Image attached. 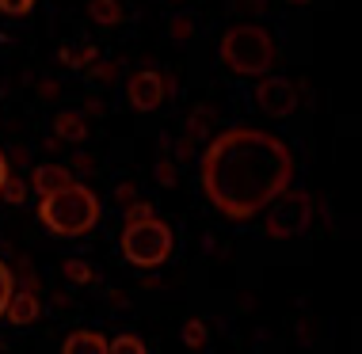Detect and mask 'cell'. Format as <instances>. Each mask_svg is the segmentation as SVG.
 I'll return each mask as SVG.
<instances>
[{"label": "cell", "mask_w": 362, "mask_h": 354, "mask_svg": "<svg viewBox=\"0 0 362 354\" xmlns=\"http://www.w3.org/2000/svg\"><path fill=\"white\" fill-rule=\"evenodd\" d=\"M172 92V81L160 73L156 65H141L130 73V81H126V103L134 107V111L149 114L156 107L164 103V95Z\"/></svg>", "instance_id": "8992f818"}, {"label": "cell", "mask_w": 362, "mask_h": 354, "mask_svg": "<svg viewBox=\"0 0 362 354\" xmlns=\"http://www.w3.org/2000/svg\"><path fill=\"white\" fill-rule=\"evenodd\" d=\"M119 252L130 267L138 271H153L164 267L175 252V232L164 218H141V221H126V229L119 236Z\"/></svg>", "instance_id": "277c9868"}, {"label": "cell", "mask_w": 362, "mask_h": 354, "mask_svg": "<svg viewBox=\"0 0 362 354\" xmlns=\"http://www.w3.org/2000/svg\"><path fill=\"white\" fill-rule=\"evenodd\" d=\"M76 175L65 168V164H35L31 168V175H27V187H31V194H50V191H57V187H65V183H73Z\"/></svg>", "instance_id": "ba28073f"}, {"label": "cell", "mask_w": 362, "mask_h": 354, "mask_svg": "<svg viewBox=\"0 0 362 354\" xmlns=\"http://www.w3.org/2000/svg\"><path fill=\"white\" fill-rule=\"evenodd\" d=\"M168 35H172V42H187V38L194 35L191 16H175V19H172V27H168Z\"/></svg>", "instance_id": "603a6c76"}, {"label": "cell", "mask_w": 362, "mask_h": 354, "mask_svg": "<svg viewBox=\"0 0 362 354\" xmlns=\"http://www.w3.org/2000/svg\"><path fill=\"white\" fill-rule=\"evenodd\" d=\"M95 168V160L88 153H76V172H92Z\"/></svg>", "instance_id": "4316f807"}, {"label": "cell", "mask_w": 362, "mask_h": 354, "mask_svg": "<svg viewBox=\"0 0 362 354\" xmlns=\"http://www.w3.org/2000/svg\"><path fill=\"white\" fill-rule=\"evenodd\" d=\"M298 175V156L279 134L263 126H225L210 134L199 156L202 194L225 221H252Z\"/></svg>", "instance_id": "6da1fadb"}, {"label": "cell", "mask_w": 362, "mask_h": 354, "mask_svg": "<svg viewBox=\"0 0 362 354\" xmlns=\"http://www.w3.org/2000/svg\"><path fill=\"white\" fill-rule=\"evenodd\" d=\"M62 354H107V339L100 331H73L62 343Z\"/></svg>", "instance_id": "7c38bea8"}, {"label": "cell", "mask_w": 362, "mask_h": 354, "mask_svg": "<svg viewBox=\"0 0 362 354\" xmlns=\"http://www.w3.org/2000/svg\"><path fill=\"white\" fill-rule=\"evenodd\" d=\"M134 199H138V187H134V183H119V187H115V202H119L122 210H126Z\"/></svg>", "instance_id": "d4e9b609"}, {"label": "cell", "mask_w": 362, "mask_h": 354, "mask_svg": "<svg viewBox=\"0 0 362 354\" xmlns=\"http://www.w3.org/2000/svg\"><path fill=\"white\" fill-rule=\"evenodd\" d=\"M38 312H42L38 290H12V297H8V309H4L8 324H16V328H27V324L38 320Z\"/></svg>", "instance_id": "9c48e42d"}, {"label": "cell", "mask_w": 362, "mask_h": 354, "mask_svg": "<svg viewBox=\"0 0 362 354\" xmlns=\"http://www.w3.org/2000/svg\"><path fill=\"white\" fill-rule=\"evenodd\" d=\"M88 81L92 84H115V76H119V61H107V57H95L92 65H84Z\"/></svg>", "instance_id": "e0dca14e"}, {"label": "cell", "mask_w": 362, "mask_h": 354, "mask_svg": "<svg viewBox=\"0 0 362 354\" xmlns=\"http://www.w3.org/2000/svg\"><path fill=\"white\" fill-rule=\"evenodd\" d=\"M256 107L267 118H290L298 111V84L279 73H267L256 81Z\"/></svg>", "instance_id": "52a82bcc"}, {"label": "cell", "mask_w": 362, "mask_h": 354, "mask_svg": "<svg viewBox=\"0 0 362 354\" xmlns=\"http://www.w3.org/2000/svg\"><path fill=\"white\" fill-rule=\"evenodd\" d=\"M175 179H180L175 160H172V156H160V160H156V183H160V187H172Z\"/></svg>", "instance_id": "7402d4cb"}, {"label": "cell", "mask_w": 362, "mask_h": 354, "mask_svg": "<svg viewBox=\"0 0 362 354\" xmlns=\"http://www.w3.org/2000/svg\"><path fill=\"white\" fill-rule=\"evenodd\" d=\"M313 221V199L298 187H286L282 194H275L267 206H263V232L271 240H290V236H301Z\"/></svg>", "instance_id": "5b68a950"}, {"label": "cell", "mask_w": 362, "mask_h": 354, "mask_svg": "<svg viewBox=\"0 0 362 354\" xmlns=\"http://www.w3.org/2000/svg\"><path fill=\"white\" fill-rule=\"evenodd\" d=\"M237 4V12H244V16H259L263 8H267V0H233Z\"/></svg>", "instance_id": "484cf974"}, {"label": "cell", "mask_w": 362, "mask_h": 354, "mask_svg": "<svg viewBox=\"0 0 362 354\" xmlns=\"http://www.w3.org/2000/svg\"><path fill=\"white\" fill-rule=\"evenodd\" d=\"M35 8H38V0H0V16H8V19H23Z\"/></svg>", "instance_id": "ffe728a7"}, {"label": "cell", "mask_w": 362, "mask_h": 354, "mask_svg": "<svg viewBox=\"0 0 362 354\" xmlns=\"http://www.w3.org/2000/svg\"><path fill=\"white\" fill-rule=\"evenodd\" d=\"M153 213H156V206H153V202H145V199H134V202L122 210V218H126V221H141V218H153Z\"/></svg>", "instance_id": "cb8c5ba5"}, {"label": "cell", "mask_w": 362, "mask_h": 354, "mask_svg": "<svg viewBox=\"0 0 362 354\" xmlns=\"http://www.w3.org/2000/svg\"><path fill=\"white\" fill-rule=\"evenodd\" d=\"M27 194H31V187H27V179H19V175L8 172L4 187H0V199H4L8 206H23V202H27Z\"/></svg>", "instance_id": "ac0fdd59"}, {"label": "cell", "mask_w": 362, "mask_h": 354, "mask_svg": "<svg viewBox=\"0 0 362 354\" xmlns=\"http://www.w3.org/2000/svg\"><path fill=\"white\" fill-rule=\"evenodd\" d=\"M103 111V100H95V95H92V100H88V114H100Z\"/></svg>", "instance_id": "83f0119b"}, {"label": "cell", "mask_w": 362, "mask_h": 354, "mask_svg": "<svg viewBox=\"0 0 362 354\" xmlns=\"http://www.w3.org/2000/svg\"><path fill=\"white\" fill-rule=\"evenodd\" d=\"M12 290H16V274H12V267H8L4 259H0V317H4V309H8Z\"/></svg>", "instance_id": "44dd1931"}, {"label": "cell", "mask_w": 362, "mask_h": 354, "mask_svg": "<svg viewBox=\"0 0 362 354\" xmlns=\"http://www.w3.org/2000/svg\"><path fill=\"white\" fill-rule=\"evenodd\" d=\"M54 137H57V141H69V145H81L88 137V114L73 111V107L57 111L54 114Z\"/></svg>", "instance_id": "30bf717a"}, {"label": "cell", "mask_w": 362, "mask_h": 354, "mask_svg": "<svg viewBox=\"0 0 362 354\" xmlns=\"http://www.w3.org/2000/svg\"><path fill=\"white\" fill-rule=\"evenodd\" d=\"M35 213H38V225H42L46 232L62 236V240H76V236H88L100 225L103 202L88 183L73 179V183L57 187L50 194H42Z\"/></svg>", "instance_id": "7a4b0ae2"}, {"label": "cell", "mask_w": 362, "mask_h": 354, "mask_svg": "<svg viewBox=\"0 0 362 354\" xmlns=\"http://www.w3.org/2000/svg\"><path fill=\"white\" fill-rule=\"evenodd\" d=\"M38 92H42V95H54V92H57V84H54V81H46V84H38Z\"/></svg>", "instance_id": "f546056e"}, {"label": "cell", "mask_w": 362, "mask_h": 354, "mask_svg": "<svg viewBox=\"0 0 362 354\" xmlns=\"http://www.w3.org/2000/svg\"><path fill=\"white\" fill-rule=\"evenodd\" d=\"M180 339L187 343L191 350H202V347H206V324H202V320H187L180 328Z\"/></svg>", "instance_id": "d6986e66"}, {"label": "cell", "mask_w": 362, "mask_h": 354, "mask_svg": "<svg viewBox=\"0 0 362 354\" xmlns=\"http://www.w3.org/2000/svg\"><path fill=\"white\" fill-rule=\"evenodd\" d=\"M88 19L95 27H119L126 12H122V0H88Z\"/></svg>", "instance_id": "8fae6325"}, {"label": "cell", "mask_w": 362, "mask_h": 354, "mask_svg": "<svg viewBox=\"0 0 362 354\" xmlns=\"http://www.w3.org/2000/svg\"><path fill=\"white\" fill-rule=\"evenodd\" d=\"M286 4H290V8H305L309 0H286Z\"/></svg>", "instance_id": "4dcf8cb0"}, {"label": "cell", "mask_w": 362, "mask_h": 354, "mask_svg": "<svg viewBox=\"0 0 362 354\" xmlns=\"http://www.w3.org/2000/svg\"><path fill=\"white\" fill-rule=\"evenodd\" d=\"M218 57L240 81H259L279 61V42L263 23H233L218 42Z\"/></svg>", "instance_id": "3957f363"}, {"label": "cell", "mask_w": 362, "mask_h": 354, "mask_svg": "<svg viewBox=\"0 0 362 354\" xmlns=\"http://www.w3.org/2000/svg\"><path fill=\"white\" fill-rule=\"evenodd\" d=\"M95 57H100V50H95L92 42H84L81 50H73V46H65V50L57 54V61H62V65H69V69H76V73H84V65H92Z\"/></svg>", "instance_id": "4fadbf2b"}, {"label": "cell", "mask_w": 362, "mask_h": 354, "mask_svg": "<svg viewBox=\"0 0 362 354\" xmlns=\"http://www.w3.org/2000/svg\"><path fill=\"white\" fill-rule=\"evenodd\" d=\"M210 122H214V107H194L191 118H187V141L210 137Z\"/></svg>", "instance_id": "5bb4252c"}, {"label": "cell", "mask_w": 362, "mask_h": 354, "mask_svg": "<svg viewBox=\"0 0 362 354\" xmlns=\"http://www.w3.org/2000/svg\"><path fill=\"white\" fill-rule=\"evenodd\" d=\"M107 354H149L141 336H134V331H122V336H115L107 343Z\"/></svg>", "instance_id": "9a60e30c"}, {"label": "cell", "mask_w": 362, "mask_h": 354, "mask_svg": "<svg viewBox=\"0 0 362 354\" xmlns=\"http://www.w3.org/2000/svg\"><path fill=\"white\" fill-rule=\"evenodd\" d=\"M4 179H8V156L0 153V187H4Z\"/></svg>", "instance_id": "f1b7e54d"}, {"label": "cell", "mask_w": 362, "mask_h": 354, "mask_svg": "<svg viewBox=\"0 0 362 354\" xmlns=\"http://www.w3.org/2000/svg\"><path fill=\"white\" fill-rule=\"evenodd\" d=\"M62 274H65V282H73V286H88V282L95 278V271H92V263H88V259H65Z\"/></svg>", "instance_id": "2e32d148"}]
</instances>
